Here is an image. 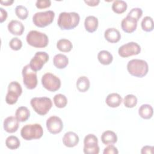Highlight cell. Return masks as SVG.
Instances as JSON below:
<instances>
[{"mask_svg": "<svg viewBox=\"0 0 154 154\" xmlns=\"http://www.w3.org/2000/svg\"><path fill=\"white\" fill-rule=\"evenodd\" d=\"M42 84L45 88L49 91L54 92L60 89L61 87V80L54 74L46 73L42 78Z\"/></svg>", "mask_w": 154, "mask_h": 154, "instance_id": "cell-9", "label": "cell"}, {"mask_svg": "<svg viewBox=\"0 0 154 154\" xmlns=\"http://www.w3.org/2000/svg\"><path fill=\"white\" fill-rule=\"evenodd\" d=\"M1 4L5 6H8V5H11L13 2L14 1L13 0H6V1H0Z\"/></svg>", "mask_w": 154, "mask_h": 154, "instance_id": "cell-41", "label": "cell"}, {"mask_svg": "<svg viewBox=\"0 0 154 154\" xmlns=\"http://www.w3.org/2000/svg\"><path fill=\"white\" fill-rule=\"evenodd\" d=\"M103 154H117L119 153V151L113 144H109L107 147H106L103 152Z\"/></svg>", "mask_w": 154, "mask_h": 154, "instance_id": "cell-37", "label": "cell"}, {"mask_svg": "<svg viewBox=\"0 0 154 154\" xmlns=\"http://www.w3.org/2000/svg\"><path fill=\"white\" fill-rule=\"evenodd\" d=\"M49 58V56L46 52H37L30 60L29 65L32 70L37 72L42 69L45 64L48 61Z\"/></svg>", "mask_w": 154, "mask_h": 154, "instance_id": "cell-11", "label": "cell"}, {"mask_svg": "<svg viewBox=\"0 0 154 154\" xmlns=\"http://www.w3.org/2000/svg\"><path fill=\"white\" fill-rule=\"evenodd\" d=\"M105 38L109 43H117L121 38V34L119 30L114 28H109L104 32Z\"/></svg>", "mask_w": 154, "mask_h": 154, "instance_id": "cell-18", "label": "cell"}, {"mask_svg": "<svg viewBox=\"0 0 154 154\" xmlns=\"http://www.w3.org/2000/svg\"><path fill=\"white\" fill-rule=\"evenodd\" d=\"M9 46L12 50L18 51L22 48V42L19 38L14 37L10 41Z\"/></svg>", "mask_w": 154, "mask_h": 154, "instance_id": "cell-35", "label": "cell"}, {"mask_svg": "<svg viewBox=\"0 0 154 154\" xmlns=\"http://www.w3.org/2000/svg\"><path fill=\"white\" fill-rule=\"evenodd\" d=\"M141 153L142 154L144 153H153V146H145L143 147L141 149Z\"/></svg>", "mask_w": 154, "mask_h": 154, "instance_id": "cell-38", "label": "cell"}, {"mask_svg": "<svg viewBox=\"0 0 154 154\" xmlns=\"http://www.w3.org/2000/svg\"><path fill=\"white\" fill-rule=\"evenodd\" d=\"M79 141L78 135L72 131L66 132L63 137V143L67 147H73L76 146Z\"/></svg>", "mask_w": 154, "mask_h": 154, "instance_id": "cell-16", "label": "cell"}, {"mask_svg": "<svg viewBox=\"0 0 154 154\" xmlns=\"http://www.w3.org/2000/svg\"><path fill=\"white\" fill-rule=\"evenodd\" d=\"M84 2L88 6L94 7V6H97L99 4V3L100 2V1L99 0H87V1L85 0Z\"/></svg>", "mask_w": 154, "mask_h": 154, "instance_id": "cell-40", "label": "cell"}, {"mask_svg": "<svg viewBox=\"0 0 154 154\" xmlns=\"http://www.w3.org/2000/svg\"><path fill=\"white\" fill-rule=\"evenodd\" d=\"M15 116L19 122H24L29 119L30 111L26 106H20L16 109Z\"/></svg>", "mask_w": 154, "mask_h": 154, "instance_id": "cell-23", "label": "cell"}, {"mask_svg": "<svg viewBox=\"0 0 154 154\" xmlns=\"http://www.w3.org/2000/svg\"><path fill=\"white\" fill-rule=\"evenodd\" d=\"M143 15V10L140 8H134L131 9V10L128 13V16H129L134 19H135L137 22L141 18Z\"/></svg>", "mask_w": 154, "mask_h": 154, "instance_id": "cell-34", "label": "cell"}, {"mask_svg": "<svg viewBox=\"0 0 154 154\" xmlns=\"http://www.w3.org/2000/svg\"><path fill=\"white\" fill-rule=\"evenodd\" d=\"M20 135L22 138L28 141L39 139L43 135V129L40 124H28L22 127Z\"/></svg>", "mask_w": 154, "mask_h": 154, "instance_id": "cell-4", "label": "cell"}, {"mask_svg": "<svg viewBox=\"0 0 154 154\" xmlns=\"http://www.w3.org/2000/svg\"><path fill=\"white\" fill-rule=\"evenodd\" d=\"M79 20L80 16L76 12H61L59 14L57 24L63 30H70L76 27Z\"/></svg>", "mask_w": 154, "mask_h": 154, "instance_id": "cell-1", "label": "cell"}, {"mask_svg": "<svg viewBox=\"0 0 154 154\" xmlns=\"http://www.w3.org/2000/svg\"><path fill=\"white\" fill-rule=\"evenodd\" d=\"M141 28L143 31L150 32L153 29V20L150 16H146L143 18L141 23Z\"/></svg>", "mask_w": 154, "mask_h": 154, "instance_id": "cell-31", "label": "cell"}, {"mask_svg": "<svg viewBox=\"0 0 154 154\" xmlns=\"http://www.w3.org/2000/svg\"><path fill=\"white\" fill-rule=\"evenodd\" d=\"M128 7L127 3L122 0H116L112 4V10L117 14L124 13Z\"/></svg>", "mask_w": 154, "mask_h": 154, "instance_id": "cell-28", "label": "cell"}, {"mask_svg": "<svg viewBox=\"0 0 154 154\" xmlns=\"http://www.w3.org/2000/svg\"><path fill=\"white\" fill-rule=\"evenodd\" d=\"M22 73L25 86L29 90L35 88L37 85V72L32 70L29 64H26L23 67Z\"/></svg>", "mask_w": 154, "mask_h": 154, "instance_id": "cell-8", "label": "cell"}, {"mask_svg": "<svg viewBox=\"0 0 154 154\" xmlns=\"http://www.w3.org/2000/svg\"><path fill=\"white\" fill-rule=\"evenodd\" d=\"M15 13L20 19L25 20L28 17V11L25 7L19 5L15 8Z\"/></svg>", "mask_w": 154, "mask_h": 154, "instance_id": "cell-33", "label": "cell"}, {"mask_svg": "<svg viewBox=\"0 0 154 154\" xmlns=\"http://www.w3.org/2000/svg\"><path fill=\"white\" fill-rule=\"evenodd\" d=\"M5 145L8 149L11 150H15L19 147L20 142L17 137L10 135L6 138Z\"/></svg>", "mask_w": 154, "mask_h": 154, "instance_id": "cell-29", "label": "cell"}, {"mask_svg": "<svg viewBox=\"0 0 154 154\" xmlns=\"http://www.w3.org/2000/svg\"><path fill=\"white\" fill-rule=\"evenodd\" d=\"M68 63L69 59L64 54H58L53 58V64L57 69H64L68 65Z\"/></svg>", "mask_w": 154, "mask_h": 154, "instance_id": "cell-21", "label": "cell"}, {"mask_svg": "<svg viewBox=\"0 0 154 154\" xmlns=\"http://www.w3.org/2000/svg\"><path fill=\"white\" fill-rule=\"evenodd\" d=\"M0 11H1V19H0V22L2 23L4 22L7 17V12L2 8H0Z\"/></svg>", "mask_w": 154, "mask_h": 154, "instance_id": "cell-39", "label": "cell"}, {"mask_svg": "<svg viewBox=\"0 0 154 154\" xmlns=\"http://www.w3.org/2000/svg\"><path fill=\"white\" fill-rule=\"evenodd\" d=\"M102 142L105 145L114 144L117 141L116 134L111 131H106L101 135Z\"/></svg>", "mask_w": 154, "mask_h": 154, "instance_id": "cell-22", "label": "cell"}, {"mask_svg": "<svg viewBox=\"0 0 154 154\" xmlns=\"http://www.w3.org/2000/svg\"><path fill=\"white\" fill-rule=\"evenodd\" d=\"M19 121L13 116H9L4 119L3 127L5 131L8 133H14L19 128Z\"/></svg>", "mask_w": 154, "mask_h": 154, "instance_id": "cell-14", "label": "cell"}, {"mask_svg": "<svg viewBox=\"0 0 154 154\" xmlns=\"http://www.w3.org/2000/svg\"><path fill=\"white\" fill-rule=\"evenodd\" d=\"M122 97L119 94L116 93L109 94L105 99V102L107 105L111 108L118 107L122 103Z\"/></svg>", "mask_w": 154, "mask_h": 154, "instance_id": "cell-20", "label": "cell"}, {"mask_svg": "<svg viewBox=\"0 0 154 154\" xmlns=\"http://www.w3.org/2000/svg\"><path fill=\"white\" fill-rule=\"evenodd\" d=\"M84 26L87 31L92 33L96 31L98 27V19L94 16H87L84 21Z\"/></svg>", "mask_w": 154, "mask_h": 154, "instance_id": "cell-19", "label": "cell"}, {"mask_svg": "<svg viewBox=\"0 0 154 154\" xmlns=\"http://www.w3.org/2000/svg\"><path fill=\"white\" fill-rule=\"evenodd\" d=\"M54 103L58 108H64L67 103V97L63 94H57L54 97Z\"/></svg>", "mask_w": 154, "mask_h": 154, "instance_id": "cell-30", "label": "cell"}, {"mask_svg": "<svg viewBox=\"0 0 154 154\" xmlns=\"http://www.w3.org/2000/svg\"><path fill=\"white\" fill-rule=\"evenodd\" d=\"M30 104L38 114L46 115L52 108V103L50 98L47 97H35L31 99Z\"/></svg>", "mask_w": 154, "mask_h": 154, "instance_id": "cell-5", "label": "cell"}, {"mask_svg": "<svg viewBox=\"0 0 154 154\" xmlns=\"http://www.w3.org/2000/svg\"><path fill=\"white\" fill-rule=\"evenodd\" d=\"M51 5V1L49 0H38L36 1L35 6L37 8L43 9L49 7Z\"/></svg>", "mask_w": 154, "mask_h": 154, "instance_id": "cell-36", "label": "cell"}, {"mask_svg": "<svg viewBox=\"0 0 154 154\" xmlns=\"http://www.w3.org/2000/svg\"><path fill=\"white\" fill-rule=\"evenodd\" d=\"M153 113V108L149 104H143L141 105L138 109V114L140 116L144 119H150L152 118Z\"/></svg>", "mask_w": 154, "mask_h": 154, "instance_id": "cell-24", "label": "cell"}, {"mask_svg": "<svg viewBox=\"0 0 154 154\" xmlns=\"http://www.w3.org/2000/svg\"><path fill=\"white\" fill-rule=\"evenodd\" d=\"M28 44L37 48H43L48 46L49 38L46 34L35 30L30 31L26 37Z\"/></svg>", "mask_w": 154, "mask_h": 154, "instance_id": "cell-3", "label": "cell"}, {"mask_svg": "<svg viewBox=\"0 0 154 154\" xmlns=\"http://www.w3.org/2000/svg\"><path fill=\"white\" fill-rule=\"evenodd\" d=\"M83 150L85 154H98L99 153L98 139L95 135L89 134L85 137Z\"/></svg>", "mask_w": 154, "mask_h": 154, "instance_id": "cell-10", "label": "cell"}, {"mask_svg": "<svg viewBox=\"0 0 154 154\" xmlns=\"http://www.w3.org/2000/svg\"><path fill=\"white\" fill-rule=\"evenodd\" d=\"M22 93L21 85L17 81L11 82L8 86V91L5 97V102L9 105L16 103Z\"/></svg>", "mask_w": 154, "mask_h": 154, "instance_id": "cell-7", "label": "cell"}, {"mask_svg": "<svg viewBox=\"0 0 154 154\" xmlns=\"http://www.w3.org/2000/svg\"><path fill=\"white\" fill-rule=\"evenodd\" d=\"M54 17L55 13L52 10L37 12L32 16V22L36 26L44 28L51 24Z\"/></svg>", "mask_w": 154, "mask_h": 154, "instance_id": "cell-6", "label": "cell"}, {"mask_svg": "<svg viewBox=\"0 0 154 154\" xmlns=\"http://www.w3.org/2000/svg\"><path fill=\"white\" fill-rule=\"evenodd\" d=\"M97 59L102 64L109 65L112 63L113 57L109 52L105 50H102L98 53Z\"/></svg>", "mask_w": 154, "mask_h": 154, "instance_id": "cell-25", "label": "cell"}, {"mask_svg": "<svg viewBox=\"0 0 154 154\" xmlns=\"http://www.w3.org/2000/svg\"><path fill=\"white\" fill-rule=\"evenodd\" d=\"M46 128L51 134H57L63 130V123L59 117L53 116L47 120Z\"/></svg>", "mask_w": 154, "mask_h": 154, "instance_id": "cell-13", "label": "cell"}, {"mask_svg": "<svg viewBox=\"0 0 154 154\" xmlns=\"http://www.w3.org/2000/svg\"><path fill=\"white\" fill-rule=\"evenodd\" d=\"M123 103L127 108H133L135 106L137 103V98L134 94H128L124 98Z\"/></svg>", "mask_w": 154, "mask_h": 154, "instance_id": "cell-32", "label": "cell"}, {"mask_svg": "<svg viewBox=\"0 0 154 154\" xmlns=\"http://www.w3.org/2000/svg\"><path fill=\"white\" fill-rule=\"evenodd\" d=\"M127 70L131 75L143 78L147 75L149 66L147 63L143 60L132 59L128 63Z\"/></svg>", "mask_w": 154, "mask_h": 154, "instance_id": "cell-2", "label": "cell"}, {"mask_svg": "<svg viewBox=\"0 0 154 154\" xmlns=\"http://www.w3.org/2000/svg\"><path fill=\"white\" fill-rule=\"evenodd\" d=\"M8 31L15 35H21L25 29L23 23L17 20H11L7 26Z\"/></svg>", "mask_w": 154, "mask_h": 154, "instance_id": "cell-17", "label": "cell"}, {"mask_svg": "<svg viewBox=\"0 0 154 154\" xmlns=\"http://www.w3.org/2000/svg\"><path fill=\"white\" fill-rule=\"evenodd\" d=\"M121 26L124 32L126 33H132L137 29V21L135 19L127 16L122 20Z\"/></svg>", "mask_w": 154, "mask_h": 154, "instance_id": "cell-15", "label": "cell"}, {"mask_svg": "<svg viewBox=\"0 0 154 154\" xmlns=\"http://www.w3.org/2000/svg\"><path fill=\"white\" fill-rule=\"evenodd\" d=\"M141 47L140 46L134 42H129L120 46L119 48V55L123 58L129 57L132 55H136L140 53Z\"/></svg>", "mask_w": 154, "mask_h": 154, "instance_id": "cell-12", "label": "cell"}, {"mask_svg": "<svg viewBox=\"0 0 154 154\" xmlns=\"http://www.w3.org/2000/svg\"><path fill=\"white\" fill-rule=\"evenodd\" d=\"M57 48L61 52H68L72 50L73 48V45L70 40L65 38H62L57 42Z\"/></svg>", "mask_w": 154, "mask_h": 154, "instance_id": "cell-27", "label": "cell"}, {"mask_svg": "<svg viewBox=\"0 0 154 154\" xmlns=\"http://www.w3.org/2000/svg\"><path fill=\"white\" fill-rule=\"evenodd\" d=\"M90 85V82L87 76H80L76 81V86L77 89L80 92H85L87 91Z\"/></svg>", "mask_w": 154, "mask_h": 154, "instance_id": "cell-26", "label": "cell"}]
</instances>
